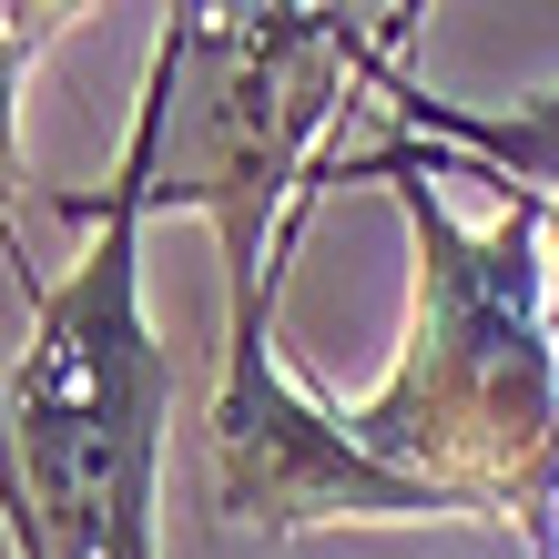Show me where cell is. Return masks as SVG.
I'll return each mask as SVG.
<instances>
[{
  "mask_svg": "<svg viewBox=\"0 0 559 559\" xmlns=\"http://www.w3.org/2000/svg\"><path fill=\"white\" fill-rule=\"evenodd\" d=\"M336 183H377L407 214V336L367 397H336L346 438L427 519H488L530 559H559L549 193H499V224H457L407 133L336 153L316 193Z\"/></svg>",
  "mask_w": 559,
  "mask_h": 559,
  "instance_id": "1",
  "label": "cell"
},
{
  "mask_svg": "<svg viewBox=\"0 0 559 559\" xmlns=\"http://www.w3.org/2000/svg\"><path fill=\"white\" fill-rule=\"evenodd\" d=\"M163 183V103L143 92L103 193L41 183L51 214L92 224L72 275L21 265L31 346L11 367V438L31 478L41 559H163V438H174L183 367L143 306V224Z\"/></svg>",
  "mask_w": 559,
  "mask_h": 559,
  "instance_id": "2",
  "label": "cell"
},
{
  "mask_svg": "<svg viewBox=\"0 0 559 559\" xmlns=\"http://www.w3.org/2000/svg\"><path fill=\"white\" fill-rule=\"evenodd\" d=\"M377 112L397 122L407 143L448 153L457 174H478L499 193H559V92H530V103H509V112H478V103H438L407 61H386L377 72Z\"/></svg>",
  "mask_w": 559,
  "mask_h": 559,
  "instance_id": "3",
  "label": "cell"
},
{
  "mask_svg": "<svg viewBox=\"0 0 559 559\" xmlns=\"http://www.w3.org/2000/svg\"><path fill=\"white\" fill-rule=\"evenodd\" d=\"M82 11H103V0H0V254H11V275L31 265L21 254V204H41V183L21 163V82Z\"/></svg>",
  "mask_w": 559,
  "mask_h": 559,
  "instance_id": "4",
  "label": "cell"
},
{
  "mask_svg": "<svg viewBox=\"0 0 559 559\" xmlns=\"http://www.w3.org/2000/svg\"><path fill=\"white\" fill-rule=\"evenodd\" d=\"M0 549L41 559V530H31V478H21V438H11V377H0Z\"/></svg>",
  "mask_w": 559,
  "mask_h": 559,
  "instance_id": "5",
  "label": "cell"
},
{
  "mask_svg": "<svg viewBox=\"0 0 559 559\" xmlns=\"http://www.w3.org/2000/svg\"><path fill=\"white\" fill-rule=\"evenodd\" d=\"M549 346H559V193H549Z\"/></svg>",
  "mask_w": 559,
  "mask_h": 559,
  "instance_id": "6",
  "label": "cell"
},
{
  "mask_svg": "<svg viewBox=\"0 0 559 559\" xmlns=\"http://www.w3.org/2000/svg\"><path fill=\"white\" fill-rule=\"evenodd\" d=\"M417 21H427V0H407V31H417Z\"/></svg>",
  "mask_w": 559,
  "mask_h": 559,
  "instance_id": "7",
  "label": "cell"
}]
</instances>
